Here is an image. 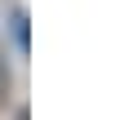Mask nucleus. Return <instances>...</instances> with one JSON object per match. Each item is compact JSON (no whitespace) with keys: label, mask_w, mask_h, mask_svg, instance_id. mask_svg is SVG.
I'll return each mask as SVG.
<instances>
[{"label":"nucleus","mask_w":120,"mask_h":120,"mask_svg":"<svg viewBox=\"0 0 120 120\" xmlns=\"http://www.w3.org/2000/svg\"><path fill=\"white\" fill-rule=\"evenodd\" d=\"M0 85H4V71H0Z\"/></svg>","instance_id":"nucleus-1"}]
</instances>
